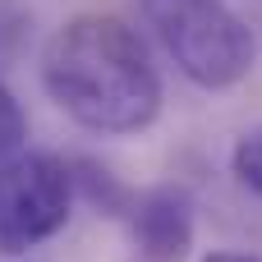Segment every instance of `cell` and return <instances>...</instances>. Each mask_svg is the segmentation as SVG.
<instances>
[{
  "label": "cell",
  "instance_id": "4",
  "mask_svg": "<svg viewBox=\"0 0 262 262\" xmlns=\"http://www.w3.org/2000/svg\"><path fill=\"white\" fill-rule=\"evenodd\" d=\"M129 235L143 262H180L193 249V203L184 189H147L129 207Z\"/></svg>",
  "mask_w": 262,
  "mask_h": 262
},
{
  "label": "cell",
  "instance_id": "2",
  "mask_svg": "<svg viewBox=\"0 0 262 262\" xmlns=\"http://www.w3.org/2000/svg\"><path fill=\"white\" fill-rule=\"evenodd\" d=\"M143 14L189 83L221 92L249 78L258 41L226 0H143Z\"/></svg>",
  "mask_w": 262,
  "mask_h": 262
},
{
  "label": "cell",
  "instance_id": "1",
  "mask_svg": "<svg viewBox=\"0 0 262 262\" xmlns=\"http://www.w3.org/2000/svg\"><path fill=\"white\" fill-rule=\"evenodd\" d=\"M41 88L92 134H143L166 97L147 41L115 14L60 23L41 51Z\"/></svg>",
  "mask_w": 262,
  "mask_h": 262
},
{
  "label": "cell",
  "instance_id": "3",
  "mask_svg": "<svg viewBox=\"0 0 262 262\" xmlns=\"http://www.w3.org/2000/svg\"><path fill=\"white\" fill-rule=\"evenodd\" d=\"M74 212V166L51 152H23L0 166V258H23L55 239Z\"/></svg>",
  "mask_w": 262,
  "mask_h": 262
},
{
  "label": "cell",
  "instance_id": "7",
  "mask_svg": "<svg viewBox=\"0 0 262 262\" xmlns=\"http://www.w3.org/2000/svg\"><path fill=\"white\" fill-rule=\"evenodd\" d=\"M203 262H262V258H249V253H207Z\"/></svg>",
  "mask_w": 262,
  "mask_h": 262
},
{
  "label": "cell",
  "instance_id": "6",
  "mask_svg": "<svg viewBox=\"0 0 262 262\" xmlns=\"http://www.w3.org/2000/svg\"><path fill=\"white\" fill-rule=\"evenodd\" d=\"M230 170H235V180H239L249 193H258V198H262V129H249V134L235 143V152H230Z\"/></svg>",
  "mask_w": 262,
  "mask_h": 262
},
{
  "label": "cell",
  "instance_id": "5",
  "mask_svg": "<svg viewBox=\"0 0 262 262\" xmlns=\"http://www.w3.org/2000/svg\"><path fill=\"white\" fill-rule=\"evenodd\" d=\"M23 143H28V120H23V106H18V97L0 83V166L18 161V157H23Z\"/></svg>",
  "mask_w": 262,
  "mask_h": 262
}]
</instances>
